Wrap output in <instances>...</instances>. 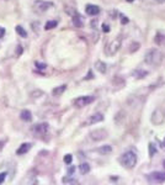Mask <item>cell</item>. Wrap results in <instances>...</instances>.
Instances as JSON below:
<instances>
[{
  "mask_svg": "<svg viewBox=\"0 0 165 185\" xmlns=\"http://www.w3.org/2000/svg\"><path fill=\"white\" fill-rule=\"evenodd\" d=\"M120 164L126 169H132L137 164V154L132 150L125 152L120 157Z\"/></svg>",
  "mask_w": 165,
  "mask_h": 185,
  "instance_id": "cell-2",
  "label": "cell"
},
{
  "mask_svg": "<svg viewBox=\"0 0 165 185\" xmlns=\"http://www.w3.org/2000/svg\"><path fill=\"white\" fill-rule=\"evenodd\" d=\"M147 75H148V73L146 71H134V73H133V77L138 78V79H142L144 77H147Z\"/></svg>",
  "mask_w": 165,
  "mask_h": 185,
  "instance_id": "cell-21",
  "label": "cell"
},
{
  "mask_svg": "<svg viewBox=\"0 0 165 185\" xmlns=\"http://www.w3.org/2000/svg\"><path fill=\"white\" fill-rule=\"evenodd\" d=\"M36 67L38 68V69H44V68L47 67V64L46 63H42V62H36Z\"/></svg>",
  "mask_w": 165,
  "mask_h": 185,
  "instance_id": "cell-25",
  "label": "cell"
},
{
  "mask_svg": "<svg viewBox=\"0 0 165 185\" xmlns=\"http://www.w3.org/2000/svg\"><path fill=\"white\" fill-rule=\"evenodd\" d=\"M102 29H104L105 32H108V31H110V27H108L107 25H102Z\"/></svg>",
  "mask_w": 165,
  "mask_h": 185,
  "instance_id": "cell-31",
  "label": "cell"
},
{
  "mask_svg": "<svg viewBox=\"0 0 165 185\" xmlns=\"http://www.w3.org/2000/svg\"><path fill=\"white\" fill-rule=\"evenodd\" d=\"M85 12L88 14V15H90V16H96V15H99L100 8H99V6H96V5H86Z\"/></svg>",
  "mask_w": 165,
  "mask_h": 185,
  "instance_id": "cell-11",
  "label": "cell"
},
{
  "mask_svg": "<svg viewBox=\"0 0 165 185\" xmlns=\"http://www.w3.org/2000/svg\"><path fill=\"white\" fill-rule=\"evenodd\" d=\"M21 53H22V47L21 46H17V53L16 54H17V56H20Z\"/></svg>",
  "mask_w": 165,
  "mask_h": 185,
  "instance_id": "cell-30",
  "label": "cell"
},
{
  "mask_svg": "<svg viewBox=\"0 0 165 185\" xmlns=\"http://www.w3.org/2000/svg\"><path fill=\"white\" fill-rule=\"evenodd\" d=\"M148 181L150 184H163L165 183V173L164 172H154L148 175Z\"/></svg>",
  "mask_w": 165,
  "mask_h": 185,
  "instance_id": "cell-5",
  "label": "cell"
},
{
  "mask_svg": "<svg viewBox=\"0 0 165 185\" xmlns=\"http://www.w3.org/2000/svg\"><path fill=\"white\" fill-rule=\"evenodd\" d=\"M96 150H98V153H100V154H110L112 152V147L106 145V146H102V147L98 148Z\"/></svg>",
  "mask_w": 165,
  "mask_h": 185,
  "instance_id": "cell-17",
  "label": "cell"
},
{
  "mask_svg": "<svg viewBox=\"0 0 165 185\" xmlns=\"http://www.w3.org/2000/svg\"><path fill=\"white\" fill-rule=\"evenodd\" d=\"M16 32L19 33V36H21L24 38L27 37V32L24 30V27H21V26H16Z\"/></svg>",
  "mask_w": 165,
  "mask_h": 185,
  "instance_id": "cell-23",
  "label": "cell"
},
{
  "mask_svg": "<svg viewBox=\"0 0 165 185\" xmlns=\"http://www.w3.org/2000/svg\"><path fill=\"white\" fill-rule=\"evenodd\" d=\"M5 178H6V173H5V172H4V173H0V184L4 183Z\"/></svg>",
  "mask_w": 165,
  "mask_h": 185,
  "instance_id": "cell-27",
  "label": "cell"
},
{
  "mask_svg": "<svg viewBox=\"0 0 165 185\" xmlns=\"http://www.w3.org/2000/svg\"><path fill=\"white\" fill-rule=\"evenodd\" d=\"M20 117H21V120H24L26 122H30L32 120V115H31V112L29 110H24L21 112V115H20Z\"/></svg>",
  "mask_w": 165,
  "mask_h": 185,
  "instance_id": "cell-18",
  "label": "cell"
},
{
  "mask_svg": "<svg viewBox=\"0 0 165 185\" xmlns=\"http://www.w3.org/2000/svg\"><path fill=\"white\" fill-rule=\"evenodd\" d=\"M121 20H122V24H123V25H126V24H128V19H127V17H125V16H122V17H121Z\"/></svg>",
  "mask_w": 165,
  "mask_h": 185,
  "instance_id": "cell-29",
  "label": "cell"
},
{
  "mask_svg": "<svg viewBox=\"0 0 165 185\" xmlns=\"http://www.w3.org/2000/svg\"><path fill=\"white\" fill-rule=\"evenodd\" d=\"M154 42L158 46L164 47V48H165V35H163V33H158V35L154 37Z\"/></svg>",
  "mask_w": 165,
  "mask_h": 185,
  "instance_id": "cell-14",
  "label": "cell"
},
{
  "mask_svg": "<svg viewBox=\"0 0 165 185\" xmlns=\"http://www.w3.org/2000/svg\"><path fill=\"white\" fill-rule=\"evenodd\" d=\"M101 121H104V115L100 114V112H96L86 120L85 126H90V125H94V123H98V122H101Z\"/></svg>",
  "mask_w": 165,
  "mask_h": 185,
  "instance_id": "cell-10",
  "label": "cell"
},
{
  "mask_svg": "<svg viewBox=\"0 0 165 185\" xmlns=\"http://www.w3.org/2000/svg\"><path fill=\"white\" fill-rule=\"evenodd\" d=\"M73 25L77 26V27H82V25H84V20H82L81 16H79L77 14V15L73 16Z\"/></svg>",
  "mask_w": 165,
  "mask_h": 185,
  "instance_id": "cell-16",
  "label": "cell"
},
{
  "mask_svg": "<svg viewBox=\"0 0 165 185\" xmlns=\"http://www.w3.org/2000/svg\"><path fill=\"white\" fill-rule=\"evenodd\" d=\"M52 3L51 1H37L36 5H35V10L37 12H46L50 8H52Z\"/></svg>",
  "mask_w": 165,
  "mask_h": 185,
  "instance_id": "cell-9",
  "label": "cell"
},
{
  "mask_svg": "<svg viewBox=\"0 0 165 185\" xmlns=\"http://www.w3.org/2000/svg\"><path fill=\"white\" fill-rule=\"evenodd\" d=\"M164 120H165V114H164V111L160 110V109H156V110L152 114V117H150V121H152V123L155 126L161 125L164 122Z\"/></svg>",
  "mask_w": 165,
  "mask_h": 185,
  "instance_id": "cell-6",
  "label": "cell"
},
{
  "mask_svg": "<svg viewBox=\"0 0 165 185\" xmlns=\"http://www.w3.org/2000/svg\"><path fill=\"white\" fill-rule=\"evenodd\" d=\"M30 148H31V145L30 143H24V145H21L19 147V149H17V154L19 155H21V154H25V153H27L30 150Z\"/></svg>",
  "mask_w": 165,
  "mask_h": 185,
  "instance_id": "cell-15",
  "label": "cell"
},
{
  "mask_svg": "<svg viewBox=\"0 0 165 185\" xmlns=\"http://www.w3.org/2000/svg\"><path fill=\"white\" fill-rule=\"evenodd\" d=\"M108 137V132L104 128H98V130H94L89 133V138H90L93 142H99L102 141Z\"/></svg>",
  "mask_w": 165,
  "mask_h": 185,
  "instance_id": "cell-4",
  "label": "cell"
},
{
  "mask_svg": "<svg viewBox=\"0 0 165 185\" xmlns=\"http://www.w3.org/2000/svg\"><path fill=\"white\" fill-rule=\"evenodd\" d=\"M155 152H156L155 146L153 145V143H149V157H150V158H152V157L155 154Z\"/></svg>",
  "mask_w": 165,
  "mask_h": 185,
  "instance_id": "cell-24",
  "label": "cell"
},
{
  "mask_svg": "<svg viewBox=\"0 0 165 185\" xmlns=\"http://www.w3.org/2000/svg\"><path fill=\"white\" fill-rule=\"evenodd\" d=\"M57 25H58V22L57 21H54V20H53V21H52V20H51V21H48L46 25H44V30H52V29H54V27H57Z\"/></svg>",
  "mask_w": 165,
  "mask_h": 185,
  "instance_id": "cell-22",
  "label": "cell"
},
{
  "mask_svg": "<svg viewBox=\"0 0 165 185\" xmlns=\"http://www.w3.org/2000/svg\"><path fill=\"white\" fill-rule=\"evenodd\" d=\"M5 29H4V27H0V38H3L4 36H5Z\"/></svg>",
  "mask_w": 165,
  "mask_h": 185,
  "instance_id": "cell-28",
  "label": "cell"
},
{
  "mask_svg": "<svg viewBox=\"0 0 165 185\" xmlns=\"http://www.w3.org/2000/svg\"><path fill=\"white\" fill-rule=\"evenodd\" d=\"M95 69L98 72H100L101 74H105L107 71V66L104 63V62L98 60V62H95Z\"/></svg>",
  "mask_w": 165,
  "mask_h": 185,
  "instance_id": "cell-12",
  "label": "cell"
},
{
  "mask_svg": "<svg viewBox=\"0 0 165 185\" xmlns=\"http://www.w3.org/2000/svg\"><path fill=\"white\" fill-rule=\"evenodd\" d=\"M94 100H95V98H94V96H90V95H88V96H80V98H78V99H75L74 106H75V107H79V109L85 107V106H88L89 104H91Z\"/></svg>",
  "mask_w": 165,
  "mask_h": 185,
  "instance_id": "cell-7",
  "label": "cell"
},
{
  "mask_svg": "<svg viewBox=\"0 0 165 185\" xmlns=\"http://www.w3.org/2000/svg\"><path fill=\"white\" fill-rule=\"evenodd\" d=\"M74 170H75V168H74V167H72V168L68 169V173H69V174H73V173H74Z\"/></svg>",
  "mask_w": 165,
  "mask_h": 185,
  "instance_id": "cell-32",
  "label": "cell"
},
{
  "mask_svg": "<svg viewBox=\"0 0 165 185\" xmlns=\"http://www.w3.org/2000/svg\"><path fill=\"white\" fill-rule=\"evenodd\" d=\"M164 146H165V141H164Z\"/></svg>",
  "mask_w": 165,
  "mask_h": 185,
  "instance_id": "cell-34",
  "label": "cell"
},
{
  "mask_svg": "<svg viewBox=\"0 0 165 185\" xmlns=\"http://www.w3.org/2000/svg\"><path fill=\"white\" fill-rule=\"evenodd\" d=\"M139 47H141L139 42H132V43H131V46H129L128 51H129V53H134V52H137L139 50Z\"/></svg>",
  "mask_w": 165,
  "mask_h": 185,
  "instance_id": "cell-20",
  "label": "cell"
},
{
  "mask_svg": "<svg viewBox=\"0 0 165 185\" xmlns=\"http://www.w3.org/2000/svg\"><path fill=\"white\" fill-rule=\"evenodd\" d=\"M163 59H164V53L160 50H156V48L149 50L146 53V56H144V62H146L148 66H152V67L160 66Z\"/></svg>",
  "mask_w": 165,
  "mask_h": 185,
  "instance_id": "cell-1",
  "label": "cell"
},
{
  "mask_svg": "<svg viewBox=\"0 0 165 185\" xmlns=\"http://www.w3.org/2000/svg\"><path fill=\"white\" fill-rule=\"evenodd\" d=\"M79 169H80V173L81 174H88L90 172V166L88 163H81L79 166Z\"/></svg>",
  "mask_w": 165,
  "mask_h": 185,
  "instance_id": "cell-19",
  "label": "cell"
},
{
  "mask_svg": "<svg viewBox=\"0 0 165 185\" xmlns=\"http://www.w3.org/2000/svg\"><path fill=\"white\" fill-rule=\"evenodd\" d=\"M163 166H164V169H165V161H164V163H163Z\"/></svg>",
  "mask_w": 165,
  "mask_h": 185,
  "instance_id": "cell-33",
  "label": "cell"
},
{
  "mask_svg": "<svg viewBox=\"0 0 165 185\" xmlns=\"http://www.w3.org/2000/svg\"><path fill=\"white\" fill-rule=\"evenodd\" d=\"M31 131H32L33 135H36V136H43L48 132V123H46V122L37 123V125H35L31 128Z\"/></svg>",
  "mask_w": 165,
  "mask_h": 185,
  "instance_id": "cell-8",
  "label": "cell"
},
{
  "mask_svg": "<svg viewBox=\"0 0 165 185\" xmlns=\"http://www.w3.org/2000/svg\"><path fill=\"white\" fill-rule=\"evenodd\" d=\"M65 90H67V85L65 84L59 85V86L54 88L53 90H52V95H53V96H59V95H62Z\"/></svg>",
  "mask_w": 165,
  "mask_h": 185,
  "instance_id": "cell-13",
  "label": "cell"
},
{
  "mask_svg": "<svg viewBox=\"0 0 165 185\" xmlns=\"http://www.w3.org/2000/svg\"><path fill=\"white\" fill-rule=\"evenodd\" d=\"M72 161H73L72 154H67V155L64 157V162H65L67 164H70V163H72Z\"/></svg>",
  "mask_w": 165,
  "mask_h": 185,
  "instance_id": "cell-26",
  "label": "cell"
},
{
  "mask_svg": "<svg viewBox=\"0 0 165 185\" xmlns=\"http://www.w3.org/2000/svg\"><path fill=\"white\" fill-rule=\"evenodd\" d=\"M121 45H122L121 37H117V38H115L112 41H110V42L107 43V46H106V48H105L106 54L107 56H113V54H116L120 51Z\"/></svg>",
  "mask_w": 165,
  "mask_h": 185,
  "instance_id": "cell-3",
  "label": "cell"
}]
</instances>
